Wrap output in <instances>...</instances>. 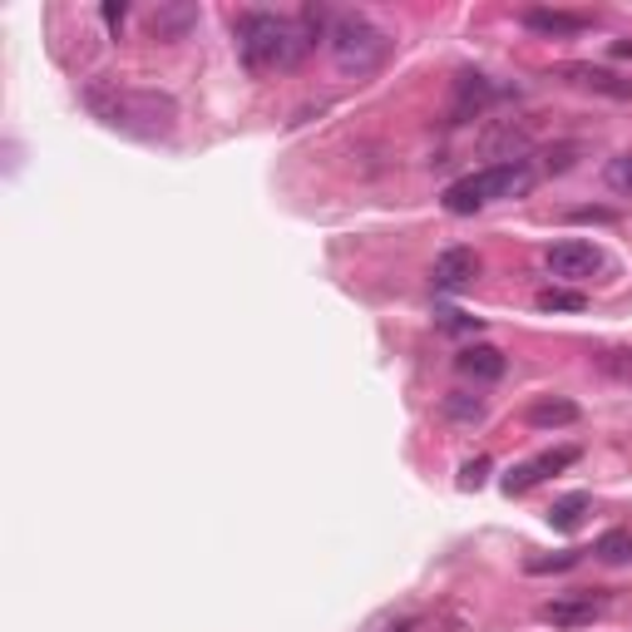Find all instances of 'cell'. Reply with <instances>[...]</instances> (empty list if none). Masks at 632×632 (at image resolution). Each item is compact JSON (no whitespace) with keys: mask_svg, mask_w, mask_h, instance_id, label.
Segmentation results:
<instances>
[{"mask_svg":"<svg viewBox=\"0 0 632 632\" xmlns=\"http://www.w3.org/2000/svg\"><path fill=\"white\" fill-rule=\"evenodd\" d=\"M84 109L104 119L109 128H124L138 138H158L173 128L178 104L158 89H119V84H84Z\"/></svg>","mask_w":632,"mask_h":632,"instance_id":"1","label":"cell"},{"mask_svg":"<svg viewBox=\"0 0 632 632\" xmlns=\"http://www.w3.org/2000/svg\"><path fill=\"white\" fill-rule=\"evenodd\" d=\"M237 35V55L252 75H267V69H292L296 59L306 55V35L296 20L286 15H272V10H242L233 25Z\"/></svg>","mask_w":632,"mask_h":632,"instance_id":"2","label":"cell"},{"mask_svg":"<svg viewBox=\"0 0 632 632\" xmlns=\"http://www.w3.org/2000/svg\"><path fill=\"white\" fill-rule=\"evenodd\" d=\"M539 183V168L529 158H499V163L479 168V173H464L444 188V213L464 217V213H479L489 203H504V198H523L529 188Z\"/></svg>","mask_w":632,"mask_h":632,"instance_id":"3","label":"cell"},{"mask_svg":"<svg viewBox=\"0 0 632 632\" xmlns=\"http://www.w3.org/2000/svg\"><path fill=\"white\" fill-rule=\"evenodd\" d=\"M326 45H331L336 69H341V75H351V79L375 75V69L385 65V55H391V40H385V30L371 25L365 15H336L331 40H326Z\"/></svg>","mask_w":632,"mask_h":632,"instance_id":"4","label":"cell"},{"mask_svg":"<svg viewBox=\"0 0 632 632\" xmlns=\"http://www.w3.org/2000/svg\"><path fill=\"white\" fill-rule=\"evenodd\" d=\"M549 272L553 276H568V282H583V276H592L602 267V252L592 242H583V237H563V242L549 247Z\"/></svg>","mask_w":632,"mask_h":632,"instance_id":"5","label":"cell"},{"mask_svg":"<svg viewBox=\"0 0 632 632\" xmlns=\"http://www.w3.org/2000/svg\"><path fill=\"white\" fill-rule=\"evenodd\" d=\"M608 608V592H573V598H553L539 608V622L549 628H588L592 618H602Z\"/></svg>","mask_w":632,"mask_h":632,"instance_id":"6","label":"cell"},{"mask_svg":"<svg viewBox=\"0 0 632 632\" xmlns=\"http://www.w3.org/2000/svg\"><path fill=\"white\" fill-rule=\"evenodd\" d=\"M553 75L573 89H592V94H608V99H632V79L612 75V69H602V65H588V59H568V65H558Z\"/></svg>","mask_w":632,"mask_h":632,"instance_id":"7","label":"cell"},{"mask_svg":"<svg viewBox=\"0 0 632 632\" xmlns=\"http://www.w3.org/2000/svg\"><path fill=\"white\" fill-rule=\"evenodd\" d=\"M568 464H578V450H573V444H563V450H543L539 460H523V464H514V470L504 474V494H529L539 479L568 470Z\"/></svg>","mask_w":632,"mask_h":632,"instance_id":"8","label":"cell"},{"mask_svg":"<svg viewBox=\"0 0 632 632\" xmlns=\"http://www.w3.org/2000/svg\"><path fill=\"white\" fill-rule=\"evenodd\" d=\"M479 252L474 247H444L440 257H435V292H464V286H474V276H479Z\"/></svg>","mask_w":632,"mask_h":632,"instance_id":"9","label":"cell"},{"mask_svg":"<svg viewBox=\"0 0 632 632\" xmlns=\"http://www.w3.org/2000/svg\"><path fill=\"white\" fill-rule=\"evenodd\" d=\"M519 25L529 30V35H543V40H573V35H583L592 20L588 15H573V10L533 5V10H523V15H519Z\"/></svg>","mask_w":632,"mask_h":632,"instance_id":"10","label":"cell"},{"mask_svg":"<svg viewBox=\"0 0 632 632\" xmlns=\"http://www.w3.org/2000/svg\"><path fill=\"white\" fill-rule=\"evenodd\" d=\"M494 99H499V89H494L484 75H460V84H454V104H450V124H470V119H479Z\"/></svg>","mask_w":632,"mask_h":632,"instance_id":"11","label":"cell"},{"mask_svg":"<svg viewBox=\"0 0 632 632\" xmlns=\"http://www.w3.org/2000/svg\"><path fill=\"white\" fill-rule=\"evenodd\" d=\"M578 405L563 400V395H539V400L523 410V420L533 425V430H563V425H578Z\"/></svg>","mask_w":632,"mask_h":632,"instance_id":"12","label":"cell"},{"mask_svg":"<svg viewBox=\"0 0 632 632\" xmlns=\"http://www.w3.org/2000/svg\"><path fill=\"white\" fill-rule=\"evenodd\" d=\"M193 25H198V5H158L154 15H148V35L163 40V45L183 40Z\"/></svg>","mask_w":632,"mask_h":632,"instance_id":"13","label":"cell"},{"mask_svg":"<svg viewBox=\"0 0 632 632\" xmlns=\"http://www.w3.org/2000/svg\"><path fill=\"white\" fill-rule=\"evenodd\" d=\"M454 365H460L464 375H474V381H499L504 375V351L499 346H489V341H479V346H464L460 356H454Z\"/></svg>","mask_w":632,"mask_h":632,"instance_id":"14","label":"cell"},{"mask_svg":"<svg viewBox=\"0 0 632 632\" xmlns=\"http://www.w3.org/2000/svg\"><path fill=\"white\" fill-rule=\"evenodd\" d=\"M588 509H592V499H588L583 489H573V494H563V499H553L543 519H549L558 533H573V529L583 523V514H588Z\"/></svg>","mask_w":632,"mask_h":632,"instance_id":"15","label":"cell"},{"mask_svg":"<svg viewBox=\"0 0 632 632\" xmlns=\"http://www.w3.org/2000/svg\"><path fill=\"white\" fill-rule=\"evenodd\" d=\"M440 410H444V420H454V425H479L484 420V400L470 395V391H450Z\"/></svg>","mask_w":632,"mask_h":632,"instance_id":"16","label":"cell"},{"mask_svg":"<svg viewBox=\"0 0 632 632\" xmlns=\"http://www.w3.org/2000/svg\"><path fill=\"white\" fill-rule=\"evenodd\" d=\"M602 563H632V529H608L598 543H592Z\"/></svg>","mask_w":632,"mask_h":632,"instance_id":"17","label":"cell"},{"mask_svg":"<svg viewBox=\"0 0 632 632\" xmlns=\"http://www.w3.org/2000/svg\"><path fill=\"white\" fill-rule=\"evenodd\" d=\"M539 312H588V296L583 292H568V286H549V292L533 296Z\"/></svg>","mask_w":632,"mask_h":632,"instance_id":"18","label":"cell"},{"mask_svg":"<svg viewBox=\"0 0 632 632\" xmlns=\"http://www.w3.org/2000/svg\"><path fill=\"white\" fill-rule=\"evenodd\" d=\"M602 183H608L612 193H628L632 198V154L608 158V168H602Z\"/></svg>","mask_w":632,"mask_h":632,"instance_id":"19","label":"cell"},{"mask_svg":"<svg viewBox=\"0 0 632 632\" xmlns=\"http://www.w3.org/2000/svg\"><path fill=\"white\" fill-rule=\"evenodd\" d=\"M598 371L612 375V381H632V346H618V351L598 356Z\"/></svg>","mask_w":632,"mask_h":632,"instance_id":"20","label":"cell"},{"mask_svg":"<svg viewBox=\"0 0 632 632\" xmlns=\"http://www.w3.org/2000/svg\"><path fill=\"white\" fill-rule=\"evenodd\" d=\"M578 558H583L578 549H563V553H553V558H529L523 568L529 573H568V568H578Z\"/></svg>","mask_w":632,"mask_h":632,"instance_id":"21","label":"cell"},{"mask_svg":"<svg viewBox=\"0 0 632 632\" xmlns=\"http://www.w3.org/2000/svg\"><path fill=\"white\" fill-rule=\"evenodd\" d=\"M484 474H489V460H470V464L460 470V489H479Z\"/></svg>","mask_w":632,"mask_h":632,"instance_id":"22","label":"cell"},{"mask_svg":"<svg viewBox=\"0 0 632 632\" xmlns=\"http://www.w3.org/2000/svg\"><path fill=\"white\" fill-rule=\"evenodd\" d=\"M444 316V331H479V321H474V316H464V312H440Z\"/></svg>","mask_w":632,"mask_h":632,"instance_id":"23","label":"cell"},{"mask_svg":"<svg viewBox=\"0 0 632 632\" xmlns=\"http://www.w3.org/2000/svg\"><path fill=\"white\" fill-rule=\"evenodd\" d=\"M573 223H612V207H573Z\"/></svg>","mask_w":632,"mask_h":632,"instance_id":"24","label":"cell"},{"mask_svg":"<svg viewBox=\"0 0 632 632\" xmlns=\"http://www.w3.org/2000/svg\"><path fill=\"white\" fill-rule=\"evenodd\" d=\"M99 15H104L109 30H119V25H124V15H128V5H124V0H109V5L99 10Z\"/></svg>","mask_w":632,"mask_h":632,"instance_id":"25","label":"cell"},{"mask_svg":"<svg viewBox=\"0 0 632 632\" xmlns=\"http://www.w3.org/2000/svg\"><path fill=\"white\" fill-rule=\"evenodd\" d=\"M543 168H549V173H563V168H573V148H553Z\"/></svg>","mask_w":632,"mask_h":632,"instance_id":"26","label":"cell"},{"mask_svg":"<svg viewBox=\"0 0 632 632\" xmlns=\"http://www.w3.org/2000/svg\"><path fill=\"white\" fill-rule=\"evenodd\" d=\"M612 49H618V55H632V40H618V45H612Z\"/></svg>","mask_w":632,"mask_h":632,"instance_id":"27","label":"cell"}]
</instances>
